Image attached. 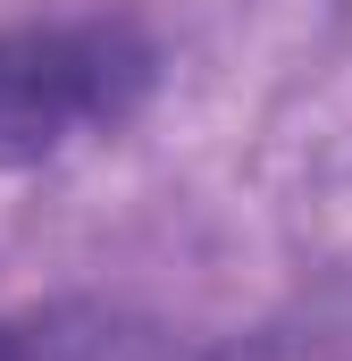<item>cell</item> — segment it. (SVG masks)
<instances>
[{"mask_svg":"<svg viewBox=\"0 0 352 361\" xmlns=\"http://www.w3.org/2000/svg\"><path fill=\"white\" fill-rule=\"evenodd\" d=\"M151 42L134 25H8L0 34V169L51 160L118 126L151 92Z\"/></svg>","mask_w":352,"mask_h":361,"instance_id":"6da1fadb","label":"cell"}]
</instances>
